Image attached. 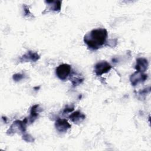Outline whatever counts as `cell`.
Listing matches in <instances>:
<instances>
[{
  "instance_id": "cell-1",
  "label": "cell",
  "mask_w": 151,
  "mask_h": 151,
  "mask_svg": "<svg viewBox=\"0 0 151 151\" xmlns=\"http://www.w3.org/2000/svg\"><path fill=\"white\" fill-rule=\"evenodd\" d=\"M107 31L105 28L93 29L84 37V42L91 50H97L101 47L106 41Z\"/></svg>"
},
{
  "instance_id": "cell-2",
  "label": "cell",
  "mask_w": 151,
  "mask_h": 151,
  "mask_svg": "<svg viewBox=\"0 0 151 151\" xmlns=\"http://www.w3.org/2000/svg\"><path fill=\"white\" fill-rule=\"evenodd\" d=\"M28 123L27 117H25L23 120H15L11 124L9 129L7 130V134L11 135L17 132L24 133L26 131V126Z\"/></svg>"
},
{
  "instance_id": "cell-3",
  "label": "cell",
  "mask_w": 151,
  "mask_h": 151,
  "mask_svg": "<svg viewBox=\"0 0 151 151\" xmlns=\"http://www.w3.org/2000/svg\"><path fill=\"white\" fill-rule=\"evenodd\" d=\"M71 67L68 64H63L58 66L55 70L57 76L61 80H65L71 74Z\"/></svg>"
},
{
  "instance_id": "cell-4",
  "label": "cell",
  "mask_w": 151,
  "mask_h": 151,
  "mask_svg": "<svg viewBox=\"0 0 151 151\" xmlns=\"http://www.w3.org/2000/svg\"><path fill=\"white\" fill-rule=\"evenodd\" d=\"M111 68V65L106 61H101L97 63L94 67V72L98 76H101L109 72Z\"/></svg>"
},
{
  "instance_id": "cell-5",
  "label": "cell",
  "mask_w": 151,
  "mask_h": 151,
  "mask_svg": "<svg viewBox=\"0 0 151 151\" xmlns=\"http://www.w3.org/2000/svg\"><path fill=\"white\" fill-rule=\"evenodd\" d=\"M147 78V75L144 73L136 71L130 77V81L131 84L133 86H137L139 83L144 82Z\"/></svg>"
},
{
  "instance_id": "cell-6",
  "label": "cell",
  "mask_w": 151,
  "mask_h": 151,
  "mask_svg": "<svg viewBox=\"0 0 151 151\" xmlns=\"http://www.w3.org/2000/svg\"><path fill=\"white\" fill-rule=\"evenodd\" d=\"M55 127L57 130L61 133L66 132L71 127V125L66 119H58L55 123Z\"/></svg>"
},
{
  "instance_id": "cell-7",
  "label": "cell",
  "mask_w": 151,
  "mask_h": 151,
  "mask_svg": "<svg viewBox=\"0 0 151 151\" xmlns=\"http://www.w3.org/2000/svg\"><path fill=\"white\" fill-rule=\"evenodd\" d=\"M40 58V56L39 55V54H38V53L33 52L32 51H29L19 58V61L21 63L28 61L35 62Z\"/></svg>"
},
{
  "instance_id": "cell-8",
  "label": "cell",
  "mask_w": 151,
  "mask_h": 151,
  "mask_svg": "<svg viewBox=\"0 0 151 151\" xmlns=\"http://www.w3.org/2000/svg\"><path fill=\"white\" fill-rule=\"evenodd\" d=\"M149 64L147 59L145 58H138L136 60L135 69L136 71L144 73L148 68Z\"/></svg>"
},
{
  "instance_id": "cell-9",
  "label": "cell",
  "mask_w": 151,
  "mask_h": 151,
  "mask_svg": "<svg viewBox=\"0 0 151 151\" xmlns=\"http://www.w3.org/2000/svg\"><path fill=\"white\" fill-rule=\"evenodd\" d=\"M68 117L73 123L78 124L85 119L86 116L80 111H76L71 113Z\"/></svg>"
},
{
  "instance_id": "cell-10",
  "label": "cell",
  "mask_w": 151,
  "mask_h": 151,
  "mask_svg": "<svg viewBox=\"0 0 151 151\" xmlns=\"http://www.w3.org/2000/svg\"><path fill=\"white\" fill-rule=\"evenodd\" d=\"M39 106H40L39 104H35L31 107V111H30V115H29V117L28 118L29 123H32L37 119V117L38 116V113L40 111Z\"/></svg>"
},
{
  "instance_id": "cell-11",
  "label": "cell",
  "mask_w": 151,
  "mask_h": 151,
  "mask_svg": "<svg viewBox=\"0 0 151 151\" xmlns=\"http://www.w3.org/2000/svg\"><path fill=\"white\" fill-rule=\"evenodd\" d=\"M48 6V9L54 11H60L61 9V1H45Z\"/></svg>"
},
{
  "instance_id": "cell-12",
  "label": "cell",
  "mask_w": 151,
  "mask_h": 151,
  "mask_svg": "<svg viewBox=\"0 0 151 151\" xmlns=\"http://www.w3.org/2000/svg\"><path fill=\"white\" fill-rule=\"evenodd\" d=\"M22 139L27 142H32L34 140V139L28 133H24L22 136Z\"/></svg>"
},
{
  "instance_id": "cell-13",
  "label": "cell",
  "mask_w": 151,
  "mask_h": 151,
  "mask_svg": "<svg viewBox=\"0 0 151 151\" xmlns=\"http://www.w3.org/2000/svg\"><path fill=\"white\" fill-rule=\"evenodd\" d=\"M74 110V105L73 104H71V105H68V106H67L63 111V114H67L68 113H71Z\"/></svg>"
},
{
  "instance_id": "cell-14",
  "label": "cell",
  "mask_w": 151,
  "mask_h": 151,
  "mask_svg": "<svg viewBox=\"0 0 151 151\" xmlns=\"http://www.w3.org/2000/svg\"><path fill=\"white\" fill-rule=\"evenodd\" d=\"M23 78H24V75L19 73L15 74L12 76V78L15 81H19L21 80H22Z\"/></svg>"
},
{
  "instance_id": "cell-15",
  "label": "cell",
  "mask_w": 151,
  "mask_h": 151,
  "mask_svg": "<svg viewBox=\"0 0 151 151\" xmlns=\"http://www.w3.org/2000/svg\"><path fill=\"white\" fill-rule=\"evenodd\" d=\"M83 78H80L77 77V78H76L73 79L71 81V82H72V84H73V86L75 87V86H77L78 84H81L83 82Z\"/></svg>"
},
{
  "instance_id": "cell-16",
  "label": "cell",
  "mask_w": 151,
  "mask_h": 151,
  "mask_svg": "<svg viewBox=\"0 0 151 151\" xmlns=\"http://www.w3.org/2000/svg\"><path fill=\"white\" fill-rule=\"evenodd\" d=\"M24 12H25V15H30L31 13H30V12L29 11V8H28V7L27 5H24Z\"/></svg>"
}]
</instances>
